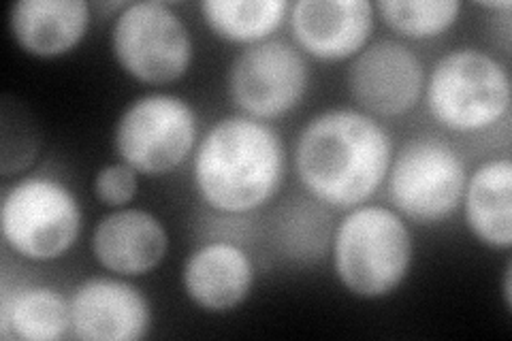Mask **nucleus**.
<instances>
[{"label": "nucleus", "instance_id": "obj_21", "mask_svg": "<svg viewBox=\"0 0 512 341\" xmlns=\"http://www.w3.org/2000/svg\"><path fill=\"white\" fill-rule=\"evenodd\" d=\"M510 278H512V265L508 263V265H506V271H504V288H502V292H504V305L508 307V310H510V305H512V290H510Z\"/></svg>", "mask_w": 512, "mask_h": 341}, {"label": "nucleus", "instance_id": "obj_5", "mask_svg": "<svg viewBox=\"0 0 512 341\" xmlns=\"http://www.w3.org/2000/svg\"><path fill=\"white\" fill-rule=\"evenodd\" d=\"M84 211L71 186L52 175H24L3 192L5 246L30 263H52L73 250Z\"/></svg>", "mask_w": 512, "mask_h": 341}, {"label": "nucleus", "instance_id": "obj_22", "mask_svg": "<svg viewBox=\"0 0 512 341\" xmlns=\"http://www.w3.org/2000/svg\"><path fill=\"white\" fill-rule=\"evenodd\" d=\"M485 9H502V11H510L512 9V3H508V0H504V3H480Z\"/></svg>", "mask_w": 512, "mask_h": 341}, {"label": "nucleus", "instance_id": "obj_6", "mask_svg": "<svg viewBox=\"0 0 512 341\" xmlns=\"http://www.w3.org/2000/svg\"><path fill=\"white\" fill-rule=\"evenodd\" d=\"M199 143L197 111L169 92L143 94L128 103L114 126L118 158L143 177H163L180 169Z\"/></svg>", "mask_w": 512, "mask_h": 341}, {"label": "nucleus", "instance_id": "obj_3", "mask_svg": "<svg viewBox=\"0 0 512 341\" xmlns=\"http://www.w3.org/2000/svg\"><path fill=\"white\" fill-rule=\"evenodd\" d=\"M414 261L408 220L391 207L348 209L331 237L335 278L359 299H384L402 286Z\"/></svg>", "mask_w": 512, "mask_h": 341}, {"label": "nucleus", "instance_id": "obj_10", "mask_svg": "<svg viewBox=\"0 0 512 341\" xmlns=\"http://www.w3.org/2000/svg\"><path fill=\"white\" fill-rule=\"evenodd\" d=\"M425 67L410 45L393 39L370 43L350 62L348 90L374 118H402L421 103Z\"/></svg>", "mask_w": 512, "mask_h": 341}, {"label": "nucleus", "instance_id": "obj_2", "mask_svg": "<svg viewBox=\"0 0 512 341\" xmlns=\"http://www.w3.org/2000/svg\"><path fill=\"white\" fill-rule=\"evenodd\" d=\"M288 169L286 145L274 126L248 116L207 128L192 154L199 199L218 214L246 216L280 192Z\"/></svg>", "mask_w": 512, "mask_h": 341}, {"label": "nucleus", "instance_id": "obj_12", "mask_svg": "<svg viewBox=\"0 0 512 341\" xmlns=\"http://www.w3.org/2000/svg\"><path fill=\"white\" fill-rule=\"evenodd\" d=\"M73 337L82 341H139L150 335L152 305L118 278H88L71 295Z\"/></svg>", "mask_w": 512, "mask_h": 341}, {"label": "nucleus", "instance_id": "obj_18", "mask_svg": "<svg viewBox=\"0 0 512 341\" xmlns=\"http://www.w3.org/2000/svg\"><path fill=\"white\" fill-rule=\"evenodd\" d=\"M199 11L216 37L248 47L274 39L291 5L286 0H203Z\"/></svg>", "mask_w": 512, "mask_h": 341}, {"label": "nucleus", "instance_id": "obj_19", "mask_svg": "<svg viewBox=\"0 0 512 341\" xmlns=\"http://www.w3.org/2000/svg\"><path fill=\"white\" fill-rule=\"evenodd\" d=\"M374 9L384 24L410 41L444 35L457 24L461 13L457 0H380Z\"/></svg>", "mask_w": 512, "mask_h": 341}, {"label": "nucleus", "instance_id": "obj_8", "mask_svg": "<svg viewBox=\"0 0 512 341\" xmlns=\"http://www.w3.org/2000/svg\"><path fill=\"white\" fill-rule=\"evenodd\" d=\"M468 171L446 139L416 135L393 154L387 190L393 209L416 224H438L461 207Z\"/></svg>", "mask_w": 512, "mask_h": 341}, {"label": "nucleus", "instance_id": "obj_11", "mask_svg": "<svg viewBox=\"0 0 512 341\" xmlns=\"http://www.w3.org/2000/svg\"><path fill=\"white\" fill-rule=\"evenodd\" d=\"M288 22L303 54L320 62H342L370 45L376 9L370 0H297Z\"/></svg>", "mask_w": 512, "mask_h": 341}, {"label": "nucleus", "instance_id": "obj_17", "mask_svg": "<svg viewBox=\"0 0 512 341\" xmlns=\"http://www.w3.org/2000/svg\"><path fill=\"white\" fill-rule=\"evenodd\" d=\"M0 337L11 341H62L73 337L71 299L43 284L0 290Z\"/></svg>", "mask_w": 512, "mask_h": 341}, {"label": "nucleus", "instance_id": "obj_7", "mask_svg": "<svg viewBox=\"0 0 512 341\" xmlns=\"http://www.w3.org/2000/svg\"><path fill=\"white\" fill-rule=\"evenodd\" d=\"M111 54L135 81L165 86L182 79L195 60V41L182 15L160 0L128 3L111 26Z\"/></svg>", "mask_w": 512, "mask_h": 341}, {"label": "nucleus", "instance_id": "obj_4", "mask_svg": "<svg viewBox=\"0 0 512 341\" xmlns=\"http://www.w3.org/2000/svg\"><path fill=\"white\" fill-rule=\"evenodd\" d=\"M429 116L451 133H483L510 111V75L504 64L476 47L444 54L425 79Z\"/></svg>", "mask_w": 512, "mask_h": 341}, {"label": "nucleus", "instance_id": "obj_16", "mask_svg": "<svg viewBox=\"0 0 512 341\" xmlns=\"http://www.w3.org/2000/svg\"><path fill=\"white\" fill-rule=\"evenodd\" d=\"M463 218L472 237L489 250L512 246V162L491 158L468 175L463 190Z\"/></svg>", "mask_w": 512, "mask_h": 341}, {"label": "nucleus", "instance_id": "obj_14", "mask_svg": "<svg viewBox=\"0 0 512 341\" xmlns=\"http://www.w3.org/2000/svg\"><path fill=\"white\" fill-rule=\"evenodd\" d=\"M252 256L233 241H207L186 258V297L207 314H227L244 305L254 288Z\"/></svg>", "mask_w": 512, "mask_h": 341}, {"label": "nucleus", "instance_id": "obj_1", "mask_svg": "<svg viewBox=\"0 0 512 341\" xmlns=\"http://www.w3.org/2000/svg\"><path fill=\"white\" fill-rule=\"evenodd\" d=\"M393 160L391 137L361 109L320 111L295 143V173L310 197L331 209L365 205L387 182Z\"/></svg>", "mask_w": 512, "mask_h": 341}, {"label": "nucleus", "instance_id": "obj_9", "mask_svg": "<svg viewBox=\"0 0 512 341\" xmlns=\"http://www.w3.org/2000/svg\"><path fill=\"white\" fill-rule=\"evenodd\" d=\"M227 88L242 116L263 122L278 120L306 99L310 64L295 43L267 39L244 47L233 58Z\"/></svg>", "mask_w": 512, "mask_h": 341}, {"label": "nucleus", "instance_id": "obj_13", "mask_svg": "<svg viewBox=\"0 0 512 341\" xmlns=\"http://www.w3.org/2000/svg\"><path fill=\"white\" fill-rule=\"evenodd\" d=\"M90 246L96 263L105 271L120 278H139L165 261L169 233L152 211L120 207L94 226Z\"/></svg>", "mask_w": 512, "mask_h": 341}, {"label": "nucleus", "instance_id": "obj_20", "mask_svg": "<svg viewBox=\"0 0 512 341\" xmlns=\"http://www.w3.org/2000/svg\"><path fill=\"white\" fill-rule=\"evenodd\" d=\"M94 194L103 205L111 209L126 207L137 197L139 190V175L135 169H131L124 162H111L99 169L94 175Z\"/></svg>", "mask_w": 512, "mask_h": 341}, {"label": "nucleus", "instance_id": "obj_15", "mask_svg": "<svg viewBox=\"0 0 512 341\" xmlns=\"http://www.w3.org/2000/svg\"><path fill=\"white\" fill-rule=\"evenodd\" d=\"M84 0H18L9 9V32L22 52L54 60L71 54L90 30Z\"/></svg>", "mask_w": 512, "mask_h": 341}]
</instances>
